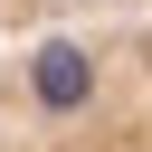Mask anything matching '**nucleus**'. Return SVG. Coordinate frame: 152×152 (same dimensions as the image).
<instances>
[{"label":"nucleus","mask_w":152,"mask_h":152,"mask_svg":"<svg viewBox=\"0 0 152 152\" xmlns=\"http://www.w3.org/2000/svg\"><path fill=\"white\" fill-rule=\"evenodd\" d=\"M152 0H0V38H57V28H133Z\"/></svg>","instance_id":"1"}]
</instances>
